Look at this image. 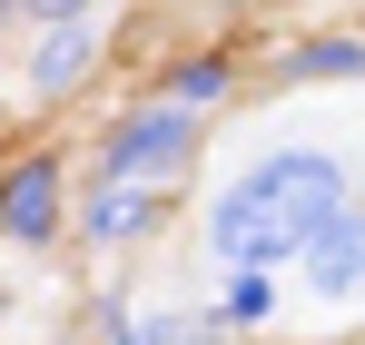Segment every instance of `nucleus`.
<instances>
[{
  "mask_svg": "<svg viewBox=\"0 0 365 345\" xmlns=\"http://www.w3.org/2000/svg\"><path fill=\"white\" fill-rule=\"evenodd\" d=\"M336 158H316V148H287V158H267V168H247L227 197H217V257H237L247 277H267L277 257H306L316 237L336 227Z\"/></svg>",
  "mask_w": 365,
  "mask_h": 345,
  "instance_id": "f257e3e1",
  "label": "nucleus"
},
{
  "mask_svg": "<svg viewBox=\"0 0 365 345\" xmlns=\"http://www.w3.org/2000/svg\"><path fill=\"white\" fill-rule=\"evenodd\" d=\"M187 148H197V128H187V109H148L128 118L119 138H109V187H138V177H178Z\"/></svg>",
  "mask_w": 365,
  "mask_h": 345,
  "instance_id": "f03ea898",
  "label": "nucleus"
},
{
  "mask_svg": "<svg viewBox=\"0 0 365 345\" xmlns=\"http://www.w3.org/2000/svg\"><path fill=\"white\" fill-rule=\"evenodd\" d=\"M50 207H60V168L50 158H30V168L0 187V227L10 237H50Z\"/></svg>",
  "mask_w": 365,
  "mask_h": 345,
  "instance_id": "7ed1b4c3",
  "label": "nucleus"
},
{
  "mask_svg": "<svg viewBox=\"0 0 365 345\" xmlns=\"http://www.w3.org/2000/svg\"><path fill=\"white\" fill-rule=\"evenodd\" d=\"M306 277H316L326 296L356 287V277H365V217H336V227L316 237V247H306Z\"/></svg>",
  "mask_w": 365,
  "mask_h": 345,
  "instance_id": "20e7f679",
  "label": "nucleus"
},
{
  "mask_svg": "<svg viewBox=\"0 0 365 345\" xmlns=\"http://www.w3.org/2000/svg\"><path fill=\"white\" fill-rule=\"evenodd\" d=\"M79 69H89V30H60V40H50V50L30 59V89H69V79H79Z\"/></svg>",
  "mask_w": 365,
  "mask_h": 345,
  "instance_id": "39448f33",
  "label": "nucleus"
},
{
  "mask_svg": "<svg viewBox=\"0 0 365 345\" xmlns=\"http://www.w3.org/2000/svg\"><path fill=\"white\" fill-rule=\"evenodd\" d=\"M287 69H297V79H356V69H365V40H306Z\"/></svg>",
  "mask_w": 365,
  "mask_h": 345,
  "instance_id": "423d86ee",
  "label": "nucleus"
},
{
  "mask_svg": "<svg viewBox=\"0 0 365 345\" xmlns=\"http://www.w3.org/2000/svg\"><path fill=\"white\" fill-rule=\"evenodd\" d=\"M138 217H148V197H138V187H109V197L89 207V237H128Z\"/></svg>",
  "mask_w": 365,
  "mask_h": 345,
  "instance_id": "0eeeda50",
  "label": "nucleus"
},
{
  "mask_svg": "<svg viewBox=\"0 0 365 345\" xmlns=\"http://www.w3.org/2000/svg\"><path fill=\"white\" fill-rule=\"evenodd\" d=\"M267 306H277L267 277H237V287H227V316H267Z\"/></svg>",
  "mask_w": 365,
  "mask_h": 345,
  "instance_id": "6e6552de",
  "label": "nucleus"
},
{
  "mask_svg": "<svg viewBox=\"0 0 365 345\" xmlns=\"http://www.w3.org/2000/svg\"><path fill=\"white\" fill-rule=\"evenodd\" d=\"M217 89H227V69H217V59H197V69H178V99H217Z\"/></svg>",
  "mask_w": 365,
  "mask_h": 345,
  "instance_id": "1a4fd4ad",
  "label": "nucleus"
},
{
  "mask_svg": "<svg viewBox=\"0 0 365 345\" xmlns=\"http://www.w3.org/2000/svg\"><path fill=\"white\" fill-rule=\"evenodd\" d=\"M128 345H207V326H138Z\"/></svg>",
  "mask_w": 365,
  "mask_h": 345,
  "instance_id": "9d476101",
  "label": "nucleus"
},
{
  "mask_svg": "<svg viewBox=\"0 0 365 345\" xmlns=\"http://www.w3.org/2000/svg\"><path fill=\"white\" fill-rule=\"evenodd\" d=\"M50 10H79V0H50Z\"/></svg>",
  "mask_w": 365,
  "mask_h": 345,
  "instance_id": "9b49d317",
  "label": "nucleus"
}]
</instances>
